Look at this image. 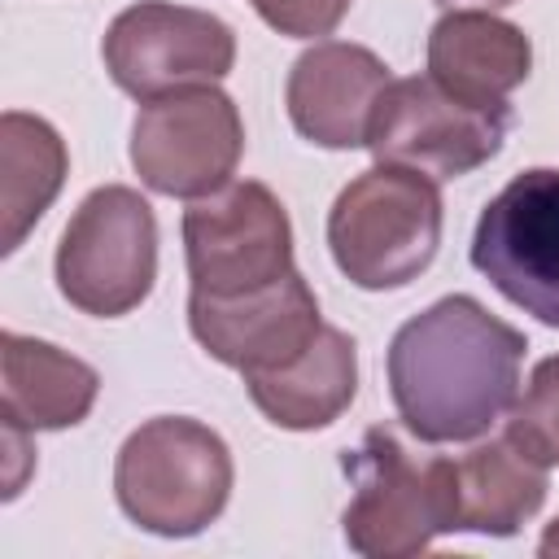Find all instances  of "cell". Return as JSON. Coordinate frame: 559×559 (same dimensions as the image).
I'll use <instances>...</instances> for the list:
<instances>
[{
    "mask_svg": "<svg viewBox=\"0 0 559 559\" xmlns=\"http://www.w3.org/2000/svg\"><path fill=\"white\" fill-rule=\"evenodd\" d=\"M524 332L454 293L406 319L389 341L397 419L428 445L485 437L520 397Z\"/></svg>",
    "mask_w": 559,
    "mask_h": 559,
    "instance_id": "6da1fadb",
    "label": "cell"
},
{
    "mask_svg": "<svg viewBox=\"0 0 559 559\" xmlns=\"http://www.w3.org/2000/svg\"><path fill=\"white\" fill-rule=\"evenodd\" d=\"M227 441L188 415L144 419L114 459V498L131 524L157 537L205 533L231 498Z\"/></svg>",
    "mask_w": 559,
    "mask_h": 559,
    "instance_id": "7a4b0ae2",
    "label": "cell"
},
{
    "mask_svg": "<svg viewBox=\"0 0 559 559\" xmlns=\"http://www.w3.org/2000/svg\"><path fill=\"white\" fill-rule=\"evenodd\" d=\"M441 245V192L437 179L376 162L354 175L328 210V249L336 271L367 288H402L419 280Z\"/></svg>",
    "mask_w": 559,
    "mask_h": 559,
    "instance_id": "3957f363",
    "label": "cell"
},
{
    "mask_svg": "<svg viewBox=\"0 0 559 559\" xmlns=\"http://www.w3.org/2000/svg\"><path fill=\"white\" fill-rule=\"evenodd\" d=\"M341 467L354 489L341 515L349 550L367 559H406L428 550L437 533H454L450 459L415 454L393 428L376 424Z\"/></svg>",
    "mask_w": 559,
    "mask_h": 559,
    "instance_id": "277c9868",
    "label": "cell"
},
{
    "mask_svg": "<svg viewBox=\"0 0 559 559\" xmlns=\"http://www.w3.org/2000/svg\"><path fill=\"white\" fill-rule=\"evenodd\" d=\"M52 271L61 297L74 310L96 319L131 314L157 280L153 205L127 183H105L87 192L61 231Z\"/></svg>",
    "mask_w": 559,
    "mask_h": 559,
    "instance_id": "5b68a950",
    "label": "cell"
},
{
    "mask_svg": "<svg viewBox=\"0 0 559 559\" xmlns=\"http://www.w3.org/2000/svg\"><path fill=\"white\" fill-rule=\"evenodd\" d=\"M179 231L192 293L245 297L297 271L288 210L258 179H231L227 188L192 201Z\"/></svg>",
    "mask_w": 559,
    "mask_h": 559,
    "instance_id": "8992f818",
    "label": "cell"
},
{
    "mask_svg": "<svg viewBox=\"0 0 559 559\" xmlns=\"http://www.w3.org/2000/svg\"><path fill=\"white\" fill-rule=\"evenodd\" d=\"M245 153V122L227 92L188 87L140 100L131 122V166L162 197L201 201L231 183Z\"/></svg>",
    "mask_w": 559,
    "mask_h": 559,
    "instance_id": "52a82bcc",
    "label": "cell"
},
{
    "mask_svg": "<svg viewBox=\"0 0 559 559\" xmlns=\"http://www.w3.org/2000/svg\"><path fill=\"white\" fill-rule=\"evenodd\" d=\"M100 57L127 96L157 100L227 79L236 66V31L205 9L140 0L109 22Z\"/></svg>",
    "mask_w": 559,
    "mask_h": 559,
    "instance_id": "ba28073f",
    "label": "cell"
},
{
    "mask_svg": "<svg viewBox=\"0 0 559 559\" xmlns=\"http://www.w3.org/2000/svg\"><path fill=\"white\" fill-rule=\"evenodd\" d=\"M511 127V105L485 109L445 92L432 74L393 79L376 105L367 148L376 162L411 166L428 179H459L498 157Z\"/></svg>",
    "mask_w": 559,
    "mask_h": 559,
    "instance_id": "9c48e42d",
    "label": "cell"
},
{
    "mask_svg": "<svg viewBox=\"0 0 559 559\" xmlns=\"http://www.w3.org/2000/svg\"><path fill=\"white\" fill-rule=\"evenodd\" d=\"M472 266L511 306L559 328V166L515 175L480 210Z\"/></svg>",
    "mask_w": 559,
    "mask_h": 559,
    "instance_id": "30bf717a",
    "label": "cell"
},
{
    "mask_svg": "<svg viewBox=\"0 0 559 559\" xmlns=\"http://www.w3.org/2000/svg\"><path fill=\"white\" fill-rule=\"evenodd\" d=\"M319 328V301L301 271H288L284 280L245 297L188 293V332L210 358L236 367L240 376L293 362L297 354H306Z\"/></svg>",
    "mask_w": 559,
    "mask_h": 559,
    "instance_id": "8fae6325",
    "label": "cell"
},
{
    "mask_svg": "<svg viewBox=\"0 0 559 559\" xmlns=\"http://www.w3.org/2000/svg\"><path fill=\"white\" fill-rule=\"evenodd\" d=\"M393 83L389 66L345 39H323L306 48L284 83V105L297 127L319 148H362L371 135L376 105Z\"/></svg>",
    "mask_w": 559,
    "mask_h": 559,
    "instance_id": "7c38bea8",
    "label": "cell"
},
{
    "mask_svg": "<svg viewBox=\"0 0 559 559\" xmlns=\"http://www.w3.org/2000/svg\"><path fill=\"white\" fill-rule=\"evenodd\" d=\"M533 44L528 35L493 17L489 9H454L428 31V74L467 105L502 109L507 96L528 79Z\"/></svg>",
    "mask_w": 559,
    "mask_h": 559,
    "instance_id": "4fadbf2b",
    "label": "cell"
},
{
    "mask_svg": "<svg viewBox=\"0 0 559 559\" xmlns=\"http://www.w3.org/2000/svg\"><path fill=\"white\" fill-rule=\"evenodd\" d=\"M100 393V376L96 367H87L83 358L22 336V332H4L0 336V419L4 428L17 432H57V428H74L92 415Z\"/></svg>",
    "mask_w": 559,
    "mask_h": 559,
    "instance_id": "5bb4252c",
    "label": "cell"
},
{
    "mask_svg": "<svg viewBox=\"0 0 559 559\" xmlns=\"http://www.w3.org/2000/svg\"><path fill=\"white\" fill-rule=\"evenodd\" d=\"M245 389L253 406L288 432H314L336 424L358 393V345L349 332L323 323L319 336L293 362L275 371H249Z\"/></svg>",
    "mask_w": 559,
    "mask_h": 559,
    "instance_id": "9a60e30c",
    "label": "cell"
},
{
    "mask_svg": "<svg viewBox=\"0 0 559 559\" xmlns=\"http://www.w3.org/2000/svg\"><path fill=\"white\" fill-rule=\"evenodd\" d=\"M550 467L528 459L507 432L472 445L467 454L450 459V502H454V533H485L511 537L533 520L550 489Z\"/></svg>",
    "mask_w": 559,
    "mask_h": 559,
    "instance_id": "2e32d148",
    "label": "cell"
},
{
    "mask_svg": "<svg viewBox=\"0 0 559 559\" xmlns=\"http://www.w3.org/2000/svg\"><path fill=\"white\" fill-rule=\"evenodd\" d=\"M70 170L66 140L52 122L9 109L0 118V249L17 253Z\"/></svg>",
    "mask_w": 559,
    "mask_h": 559,
    "instance_id": "e0dca14e",
    "label": "cell"
},
{
    "mask_svg": "<svg viewBox=\"0 0 559 559\" xmlns=\"http://www.w3.org/2000/svg\"><path fill=\"white\" fill-rule=\"evenodd\" d=\"M507 437L542 467H559V354L533 367L524 393L507 411Z\"/></svg>",
    "mask_w": 559,
    "mask_h": 559,
    "instance_id": "ac0fdd59",
    "label": "cell"
},
{
    "mask_svg": "<svg viewBox=\"0 0 559 559\" xmlns=\"http://www.w3.org/2000/svg\"><path fill=\"white\" fill-rule=\"evenodd\" d=\"M253 9L271 31L293 39H314L341 26V17L349 13V0H253Z\"/></svg>",
    "mask_w": 559,
    "mask_h": 559,
    "instance_id": "d6986e66",
    "label": "cell"
},
{
    "mask_svg": "<svg viewBox=\"0 0 559 559\" xmlns=\"http://www.w3.org/2000/svg\"><path fill=\"white\" fill-rule=\"evenodd\" d=\"M537 555H542V559H559V515L546 524V533H542V542H537Z\"/></svg>",
    "mask_w": 559,
    "mask_h": 559,
    "instance_id": "ffe728a7",
    "label": "cell"
},
{
    "mask_svg": "<svg viewBox=\"0 0 559 559\" xmlns=\"http://www.w3.org/2000/svg\"><path fill=\"white\" fill-rule=\"evenodd\" d=\"M437 4H480V9H498V4H511V0H437Z\"/></svg>",
    "mask_w": 559,
    "mask_h": 559,
    "instance_id": "44dd1931",
    "label": "cell"
}]
</instances>
